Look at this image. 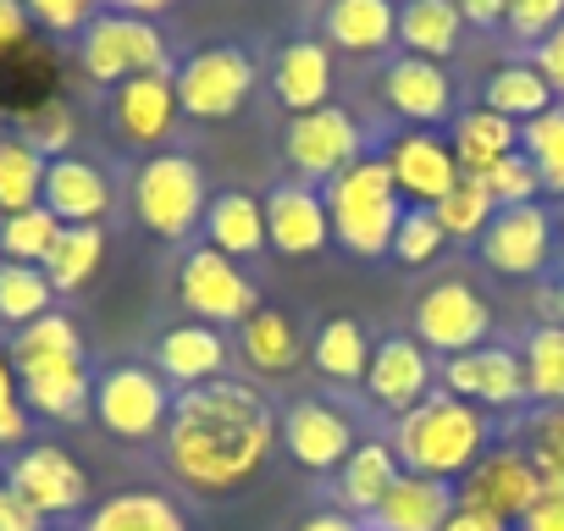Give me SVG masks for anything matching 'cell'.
I'll list each match as a JSON object with an SVG mask.
<instances>
[{"label":"cell","mask_w":564,"mask_h":531,"mask_svg":"<svg viewBox=\"0 0 564 531\" xmlns=\"http://www.w3.org/2000/svg\"><path fill=\"white\" fill-rule=\"evenodd\" d=\"M276 448V415L249 382H205L172 399V421L161 432V454L177 487L221 498L265 470Z\"/></svg>","instance_id":"1"},{"label":"cell","mask_w":564,"mask_h":531,"mask_svg":"<svg viewBox=\"0 0 564 531\" xmlns=\"http://www.w3.org/2000/svg\"><path fill=\"white\" fill-rule=\"evenodd\" d=\"M393 454L404 470L415 476H437V481H459L487 448H492V415L454 399L448 388L426 393L410 415L393 421Z\"/></svg>","instance_id":"2"},{"label":"cell","mask_w":564,"mask_h":531,"mask_svg":"<svg viewBox=\"0 0 564 531\" xmlns=\"http://www.w3.org/2000/svg\"><path fill=\"white\" fill-rule=\"evenodd\" d=\"M322 199H327V216H333V238L349 254L377 260V254L393 249V232L404 221V194H399L382 155H360L355 166H344L322 188Z\"/></svg>","instance_id":"3"},{"label":"cell","mask_w":564,"mask_h":531,"mask_svg":"<svg viewBox=\"0 0 564 531\" xmlns=\"http://www.w3.org/2000/svg\"><path fill=\"white\" fill-rule=\"evenodd\" d=\"M78 67H84L89 84L117 89L128 78H144V73H172V51H166V34L150 18L95 12L89 29L78 34Z\"/></svg>","instance_id":"4"},{"label":"cell","mask_w":564,"mask_h":531,"mask_svg":"<svg viewBox=\"0 0 564 531\" xmlns=\"http://www.w3.org/2000/svg\"><path fill=\"white\" fill-rule=\"evenodd\" d=\"M205 205H210V188H205V172L194 155H177V150H161V155H144L139 172H133V216L155 232V238H188L194 227H205Z\"/></svg>","instance_id":"5"},{"label":"cell","mask_w":564,"mask_h":531,"mask_svg":"<svg viewBox=\"0 0 564 531\" xmlns=\"http://www.w3.org/2000/svg\"><path fill=\"white\" fill-rule=\"evenodd\" d=\"M172 399L177 393L166 388V377L139 360H122L95 377V421L122 443H155L172 421Z\"/></svg>","instance_id":"6"},{"label":"cell","mask_w":564,"mask_h":531,"mask_svg":"<svg viewBox=\"0 0 564 531\" xmlns=\"http://www.w3.org/2000/svg\"><path fill=\"white\" fill-rule=\"evenodd\" d=\"M360 155H366V133H360L355 111H344V106H322V111L282 122V166L305 188H327Z\"/></svg>","instance_id":"7"},{"label":"cell","mask_w":564,"mask_h":531,"mask_svg":"<svg viewBox=\"0 0 564 531\" xmlns=\"http://www.w3.org/2000/svg\"><path fill=\"white\" fill-rule=\"evenodd\" d=\"M177 300L194 322L205 327H243L260 311V289L254 278L238 272V260L216 254L210 243H194L177 266Z\"/></svg>","instance_id":"8"},{"label":"cell","mask_w":564,"mask_h":531,"mask_svg":"<svg viewBox=\"0 0 564 531\" xmlns=\"http://www.w3.org/2000/svg\"><path fill=\"white\" fill-rule=\"evenodd\" d=\"M177 106L194 122H227L254 89V56L238 45H199L183 67H172Z\"/></svg>","instance_id":"9"},{"label":"cell","mask_w":564,"mask_h":531,"mask_svg":"<svg viewBox=\"0 0 564 531\" xmlns=\"http://www.w3.org/2000/svg\"><path fill=\"white\" fill-rule=\"evenodd\" d=\"M454 498L459 509H481L503 525H514L536 498H542V476L531 465V454L520 443H492L459 481H454Z\"/></svg>","instance_id":"10"},{"label":"cell","mask_w":564,"mask_h":531,"mask_svg":"<svg viewBox=\"0 0 564 531\" xmlns=\"http://www.w3.org/2000/svg\"><path fill=\"white\" fill-rule=\"evenodd\" d=\"M7 487L40 520H67L89 503V470L56 443H23L7 465Z\"/></svg>","instance_id":"11"},{"label":"cell","mask_w":564,"mask_h":531,"mask_svg":"<svg viewBox=\"0 0 564 531\" xmlns=\"http://www.w3.org/2000/svg\"><path fill=\"white\" fill-rule=\"evenodd\" d=\"M410 322H415V344L421 349H432V355H465V349H481L487 344V333H492V311H487V300L470 289V283H459V278H443V283H432L421 300H415V311H410Z\"/></svg>","instance_id":"12"},{"label":"cell","mask_w":564,"mask_h":531,"mask_svg":"<svg viewBox=\"0 0 564 531\" xmlns=\"http://www.w3.org/2000/svg\"><path fill=\"white\" fill-rule=\"evenodd\" d=\"M443 388L476 410H525L531 393H525V366H520V349L509 344H481V349H465V355H448L437 366Z\"/></svg>","instance_id":"13"},{"label":"cell","mask_w":564,"mask_h":531,"mask_svg":"<svg viewBox=\"0 0 564 531\" xmlns=\"http://www.w3.org/2000/svg\"><path fill=\"white\" fill-rule=\"evenodd\" d=\"M106 117H111V133H117L122 144L161 155L166 139L177 133V117H183L172 73H144V78L117 84V89L106 95Z\"/></svg>","instance_id":"14"},{"label":"cell","mask_w":564,"mask_h":531,"mask_svg":"<svg viewBox=\"0 0 564 531\" xmlns=\"http://www.w3.org/2000/svg\"><path fill=\"white\" fill-rule=\"evenodd\" d=\"M476 249L498 278H542L553 260V216L542 205H503L476 238Z\"/></svg>","instance_id":"15"},{"label":"cell","mask_w":564,"mask_h":531,"mask_svg":"<svg viewBox=\"0 0 564 531\" xmlns=\"http://www.w3.org/2000/svg\"><path fill=\"white\" fill-rule=\"evenodd\" d=\"M432 377H437V360L432 349H421L410 333H393L382 344H371V366H366V399L382 410V415H410L426 393H432Z\"/></svg>","instance_id":"16"},{"label":"cell","mask_w":564,"mask_h":531,"mask_svg":"<svg viewBox=\"0 0 564 531\" xmlns=\"http://www.w3.org/2000/svg\"><path fill=\"white\" fill-rule=\"evenodd\" d=\"M377 100L404 122V128H437L454 122V78L443 62L421 56H393L377 78Z\"/></svg>","instance_id":"17"},{"label":"cell","mask_w":564,"mask_h":531,"mask_svg":"<svg viewBox=\"0 0 564 531\" xmlns=\"http://www.w3.org/2000/svg\"><path fill=\"white\" fill-rule=\"evenodd\" d=\"M399 194L410 205H437L454 183H459V161H454V144L437 139L432 128H399L382 150Z\"/></svg>","instance_id":"18"},{"label":"cell","mask_w":564,"mask_h":531,"mask_svg":"<svg viewBox=\"0 0 564 531\" xmlns=\"http://www.w3.org/2000/svg\"><path fill=\"white\" fill-rule=\"evenodd\" d=\"M276 443L289 448L305 470L327 476V470H338V465L349 459V448H355V421H349L344 410L322 404V399H300V404H289V415L276 421Z\"/></svg>","instance_id":"19"},{"label":"cell","mask_w":564,"mask_h":531,"mask_svg":"<svg viewBox=\"0 0 564 531\" xmlns=\"http://www.w3.org/2000/svg\"><path fill=\"white\" fill-rule=\"evenodd\" d=\"M265 243L276 254H316L333 243V216H327V199L322 188H305V183H276L265 199Z\"/></svg>","instance_id":"20"},{"label":"cell","mask_w":564,"mask_h":531,"mask_svg":"<svg viewBox=\"0 0 564 531\" xmlns=\"http://www.w3.org/2000/svg\"><path fill=\"white\" fill-rule=\"evenodd\" d=\"M111 177L106 166L84 161V155H56L45 166V194L40 205L62 221V227H100V216L111 210Z\"/></svg>","instance_id":"21"},{"label":"cell","mask_w":564,"mask_h":531,"mask_svg":"<svg viewBox=\"0 0 564 531\" xmlns=\"http://www.w3.org/2000/svg\"><path fill=\"white\" fill-rule=\"evenodd\" d=\"M333 51L322 40H289L276 56H271V95L289 117H305V111H322L333 106Z\"/></svg>","instance_id":"22"},{"label":"cell","mask_w":564,"mask_h":531,"mask_svg":"<svg viewBox=\"0 0 564 531\" xmlns=\"http://www.w3.org/2000/svg\"><path fill=\"white\" fill-rule=\"evenodd\" d=\"M459 509L454 481L399 470V481L382 492V503L366 514V531H443V520Z\"/></svg>","instance_id":"23"},{"label":"cell","mask_w":564,"mask_h":531,"mask_svg":"<svg viewBox=\"0 0 564 531\" xmlns=\"http://www.w3.org/2000/svg\"><path fill=\"white\" fill-rule=\"evenodd\" d=\"M221 366H227V338H221V327L183 322V327H166V333L155 338V371L166 377V388L221 382Z\"/></svg>","instance_id":"24"},{"label":"cell","mask_w":564,"mask_h":531,"mask_svg":"<svg viewBox=\"0 0 564 531\" xmlns=\"http://www.w3.org/2000/svg\"><path fill=\"white\" fill-rule=\"evenodd\" d=\"M322 45L344 56H382L399 45V7L393 0H327Z\"/></svg>","instance_id":"25"},{"label":"cell","mask_w":564,"mask_h":531,"mask_svg":"<svg viewBox=\"0 0 564 531\" xmlns=\"http://www.w3.org/2000/svg\"><path fill=\"white\" fill-rule=\"evenodd\" d=\"M23 404L45 421H84L95 415V377L89 360H51V366H29L18 371Z\"/></svg>","instance_id":"26"},{"label":"cell","mask_w":564,"mask_h":531,"mask_svg":"<svg viewBox=\"0 0 564 531\" xmlns=\"http://www.w3.org/2000/svg\"><path fill=\"white\" fill-rule=\"evenodd\" d=\"M399 454H393V443L388 437H371V443H355L349 448V459L338 465V487H333V509H344V514H355V520H366L377 503H382V492L399 481Z\"/></svg>","instance_id":"27"},{"label":"cell","mask_w":564,"mask_h":531,"mask_svg":"<svg viewBox=\"0 0 564 531\" xmlns=\"http://www.w3.org/2000/svg\"><path fill=\"white\" fill-rule=\"evenodd\" d=\"M205 243L227 260H254L265 249V205L254 194H210L205 205Z\"/></svg>","instance_id":"28"},{"label":"cell","mask_w":564,"mask_h":531,"mask_svg":"<svg viewBox=\"0 0 564 531\" xmlns=\"http://www.w3.org/2000/svg\"><path fill=\"white\" fill-rule=\"evenodd\" d=\"M448 144H454V161H459L465 177H487L503 155L520 150V122H509V117H498L487 106H470V111L454 117V139Z\"/></svg>","instance_id":"29"},{"label":"cell","mask_w":564,"mask_h":531,"mask_svg":"<svg viewBox=\"0 0 564 531\" xmlns=\"http://www.w3.org/2000/svg\"><path fill=\"white\" fill-rule=\"evenodd\" d=\"M481 106L525 128L531 117L553 111L558 100H553L547 78L536 73V62H520V56H509V62H498V67L487 73V84H481Z\"/></svg>","instance_id":"30"},{"label":"cell","mask_w":564,"mask_h":531,"mask_svg":"<svg viewBox=\"0 0 564 531\" xmlns=\"http://www.w3.org/2000/svg\"><path fill=\"white\" fill-rule=\"evenodd\" d=\"M465 40V18L454 0H410L399 7V45L404 56H421V62H448Z\"/></svg>","instance_id":"31"},{"label":"cell","mask_w":564,"mask_h":531,"mask_svg":"<svg viewBox=\"0 0 564 531\" xmlns=\"http://www.w3.org/2000/svg\"><path fill=\"white\" fill-rule=\"evenodd\" d=\"M84 531H188L166 492H111L84 514Z\"/></svg>","instance_id":"32"},{"label":"cell","mask_w":564,"mask_h":531,"mask_svg":"<svg viewBox=\"0 0 564 531\" xmlns=\"http://www.w3.org/2000/svg\"><path fill=\"white\" fill-rule=\"evenodd\" d=\"M45 166H51V161H45L23 133L0 128V221L18 216V210H29V205H40V194H45Z\"/></svg>","instance_id":"33"},{"label":"cell","mask_w":564,"mask_h":531,"mask_svg":"<svg viewBox=\"0 0 564 531\" xmlns=\"http://www.w3.org/2000/svg\"><path fill=\"white\" fill-rule=\"evenodd\" d=\"M238 349L243 360L260 371V377H282L300 366V333L282 311H254L243 327H238Z\"/></svg>","instance_id":"34"},{"label":"cell","mask_w":564,"mask_h":531,"mask_svg":"<svg viewBox=\"0 0 564 531\" xmlns=\"http://www.w3.org/2000/svg\"><path fill=\"white\" fill-rule=\"evenodd\" d=\"M311 360H316V371L327 377V382H366V366H371V338H366V327L355 322V316H333V322H322V333H316V344H311Z\"/></svg>","instance_id":"35"},{"label":"cell","mask_w":564,"mask_h":531,"mask_svg":"<svg viewBox=\"0 0 564 531\" xmlns=\"http://www.w3.org/2000/svg\"><path fill=\"white\" fill-rule=\"evenodd\" d=\"M100 260H106V232L100 227H62L40 272L51 278L56 294H78L100 272Z\"/></svg>","instance_id":"36"},{"label":"cell","mask_w":564,"mask_h":531,"mask_svg":"<svg viewBox=\"0 0 564 531\" xmlns=\"http://www.w3.org/2000/svg\"><path fill=\"white\" fill-rule=\"evenodd\" d=\"M51 360H84V333L62 311H51V316L29 322L23 333H12V371L51 366Z\"/></svg>","instance_id":"37"},{"label":"cell","mask_w":564,"mask_h":531,"mask_svg":"<svg viewBox=\"0 0 564 531\" xmlns=\"http://www.w3.org/2000/svg\"><path fill=\"white\" fill-rule=\"evenodd\" d=\"M520 366H525V393L531 410L536 404H564V327H531L520 344Z\"/></svg>","instance_id":"38"},{"label":"cell","mask_w":564,"mask_h":531,"mask_svg":"<svg viewBox=\"0 0 564 531\" xmlns=\"http://www.w3.org/2000/svg\"><path fill=\"white\" fill-rule=\"evenodd\" d=\"M51 300H56V289H51V278L40 272V266L0 260V322H7L12 333L51 316Z\"/></svg>","instance_id":"39"},{"label":"cell","mask_w":564,"mask_h":531,"mask_svg":"<svg viewBox=\"0 0 564 531\" xmlns=\"http://www.w3.org/2000/svg\"><path fill=\"white\" fill-rule=\"evenodd\" d=\"M432 216H437V227H443V238H459V243H476L481 232H487V221L498 216V199L487 194V183L481 177H465L459 172V183L432 205Z\"/></svg>","instance_id":"40"},{"label":"cell","mask_w":564,"mask_h":531,"mask_svg":"<svg viewBox=\"0 0 564 531\" xmlns=\"http://www.w3.org/2000/svg\"><path fill=\"white\" fill-rule=\"evenodd\" d=\"M520 448L531 454L542 492H564V404H536L520 426Z\"/></svg>","instance_id":"41"},{"label":"cell","mask_w":564,"mask_h":531,"mask_svg":"<svg viewBox=\"0 0 564 531\" xmlns=\"http://www.w3.org/2000/svg\"><path fill=\"white\" fill-rule=\"evenodd\" d=\"M520 155L536 166L542 194H564V106H553L520 128Z\"/></svg>","instance_id":"42"},{"label":"cell","mask_w":564,"mask_h":531,"mask_svg":"<svg viewBox=\"0 0 564 531\" xmlns=\"http://www.w3.org/2000/svg\"><path fill=\"white\" fill-rule=\"evenodd\" d=\"M62 221L45 210V205H29L18 216L0 221V260H18V266H45L51 243H56Z\"/></svg>","instance_id":"43"},{"label":"cell","mask_w":564,"mask_h":531,"mask_svg":"<svg viewBox=\"0 0 564 531\" xmlns=\"http://www.w3.org/2000/svg\"><path fill=\"white\" fill-rule=\"evenodd\" d=\"M443 243H448V238H443V227H437L432 205H404V221H399V232H393V249H388V254H393L399 266H432Z\"/></svg>","instance_id":"44"},{"label":"cell","mask_w":564,"mask_h":531,"mask_svg":"<svg viewBox=\"0 0 564 531\" xmlns=\"http://www.w3.org/2000/svg\"><path fill=\"white\" fill-rule=\"evenodd\" d=\"M45 161H56V155H73L67 144H73V133H78V122H73V106L67 100H40L29 117H23V128H18Z\"/></svg>","instance_id":"45"},{"label":"cell","mask_w":564,"mask_h":531,"mask_svg":"<svg viewBox=\"0 0 564 531\" xmlns=\"http://www.w3.org/2000/svg\"><path fill=\"white\" fill-rule=\"evenodd\" d=\"M481 183H487V194L498 199V210H503V205H536V194H542V177H536V166H531L520 150L503 155Z\"/></svg>","instance_id":"46"},{"label":"cell","mask_w":564,"mask_h":531,"mask_svg":"<svg viewBox=\"0 0 564 531\" xmlns=\"http://www.w3.org/2000/svg\"><path fill=\"white\" fill-rule=\"evenodd\" d=\"M564 23V0H509V12H503V29L514 45H542L553 29Z\"/></svg>","instance_id":"47"},{"label":"cell","mask_w":564,"mask_h":531,"mask_svg":"<svg viewBox=\"0 0 564 531\" xmlns=\"http://www.w3.org/2000/svg\"><path fill=\"white\" fill-rule=\"evenodd\" d=\"M23 443H29V404H23L12 360L0 355V448H23Z\"/></svg>","instance_id":"48"},{"label":"cell","mask_w":564,"mask_h":531,"mask_svg":"<svg viewBox=\"0 0 564 531\" xmlns=\"http://www.w3.org/2000/svg\"><path fill=\"white\" fill-rule=\"evenodd\" d=\"M23 7H29V18H34L40 29H51V34H84L89 18L100 12L95 0H23Z\"/></svg>","instance_id":"49"},{"label":"cell","mask_w":564,"mask_h":531,"mask_svg":"<svg viewBox=\"0 0 564 531\" xmlns=\"http://www.w3.org/2000/svg\"><path fill=\"white\" fill-rule=\"evenodd\" d=\"M531 62H536V73L547 78V89H553V100L564 106V23L531 51Z\"/></svg>","instance_id":"50"},{"label":"cell","mask_w":564,"mask_h":531,"mask_svg":"<svg viewBox=\"0 0 564 531\" xmlns=\"http://www.w3.org/2000/svg\"><path fill=\"white\" fill-rule=\"evenodd\" d=\"M29 29H34V18H29L23 0H0V56H18Z\"/></svg>","instance_id":"51"},{"label":"cell","mask_w":564,"mask_h":531,"mask_svg":"<svg viewBox=\"0 0 564 531\" xmlns=\"http://www.w3.org/2000/svg\"><path fill=\"white\" fill-rule=\"evenodd\" d=\"M514 531H564V492H542V498L514 520Z\"/></svg>","instance_id":"52"},{"label":"cell","mask_w":564,"mask_h":531,"mask_svg":"<svg viewBox=\"0 0 564 531\" xmlns=\"http://www.w3.org/2000/svg\"><path fill=\"white\" fill-rule=\"evenodd\" d=\"M459 18L476 23V29H503V12H509V0H454Z\"/></svg>","instance_id":"53"},{"label":"cell","mask_w":564,"mask_h":531,"mask_svg":"<svg viewBox=\"0 0 564 531\" xmlns=\"http://www.w3.org/2000/svg\"><path fill=\"white\" fill-rule=\"evenodd\" d=\"M0 531H45V520L23 498H7V503H0Z\"/></svg>","instance_id":"54"},{"label":"cell","mask_w":564,"mask_h":531,"mask_svg":"<svg viewBox=\"0 0 564 531\" xmlns=\"http://www.w3.org/2000/svg\"><path fill=\"white\" fill-rule=\"evenodd\" d=\"M294 531H366V520H355L344 509H322V514H305Z\"/></svg>","instance_id":"55"},{"label":"cell","mask_w":564,"mask_h":531,"mask_svg":"<svg viewBox=\"0 0 564 531\" xmlns=\"http://www.w3.org/2000/svg\"><path fill=\"white\" fill-rule=\"evenodd\" d=\"M443 531H514V525H503V520H492V514H481V509H454V514L443 520Z\"/></svg>","instance_id":"56"},{"label":"cell","mask_w":564,"mask_h":531,"mask_svg":"<svg viewBox=\"0 0 564 531\" xmlns=\"http://www.w3.org/2000/svg\"><path fill=\"white\" fill-rule=\"evenodd\" d=\"M536 305H542V322H547V327H564V272L542 283V300H536Z\"/></svg>","instance_id":"57"},{"label":"cell","mask_w":564,"mask_h":531,"mask_svg":"<svg viewBox=\"0 0 564 531\" xmlns=\"http://www.w3.org/2000/svg\"><path fill=\"white\" fill-rule=\"evenodd\" d=\"M100 12H128V18H155L166 7H177V0H95Z\"/></svg>","instance_id":"58"},{"label":"cell","mask_w":564,"mask_h":531,"mask_svg":"<svg viewBox=\"0 0 564 531\" xmlns=\"http://www.w3.org/2000/svg\"><path fill=\"white\" fill-rule=\"evenodd\" d=\"M12 498V487H7V465H0V503H7Z\"/></svg>","instance_id":"59"},{"label":"cell","mask_w":564,"mask_h":531,"mask_svg":"<svg viewBox=\"0 0 564 531\" xmlns=\"http://www.w3.org/2000/svg\"><path fill=\"white\" fill-rule=\"evenodd\" d=\"M393 7H410V0H393Z\"/></svg>","instance_id":"60"},{"label":"cell","mask_w":564,"mask_h":531,"mask_svg":"<svg viewBox=\"0 0 564 531\" xmlns=\"http://www.w3.org/2000/svg\"><path fill=\"white\" fill-rule=\"evenodd\" d=\"M45 531H51V525H45Z\"/></svg>","instance_id":"61"}]
</instances>
